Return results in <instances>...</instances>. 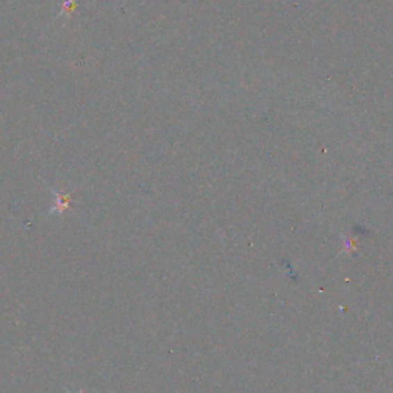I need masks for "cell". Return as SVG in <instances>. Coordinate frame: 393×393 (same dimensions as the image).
Instances as JSON below:
<instances>
[{"instance_id": "1", "label": "cell", "mask_w": 393, "mask_h": 393, "mask_svg": "<svg viewBox=\"0 0 393 393\" xmlns=\"http://www.w3.org/2000/svg\"><path fill=\"white\" fill-rule=\"evenodd\" d=\"M49 192L51 195L54 196V205L49 208L48 210V215H63L67 210L71 208V203H72V199H71V195L67 194V192H59V191H56V189L53 187H49Z\"/></svg>"}, {"instance_id": "2", "label": "cell", "mask_w": 393, "mask_h": 393, "mask_svg": "<svg viewBox=\"0 0 393 393\" xmlns=\"http://www.w3.org/2000/svg\"><path fill=\"white\" fill-rule=\"evenodd\" d=\"M65 392H67V393H86L85 390H76V392H74V390H71V389H68V387L65 389Z\"/></svg>"}]
</instances>
